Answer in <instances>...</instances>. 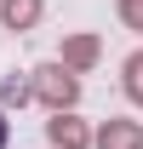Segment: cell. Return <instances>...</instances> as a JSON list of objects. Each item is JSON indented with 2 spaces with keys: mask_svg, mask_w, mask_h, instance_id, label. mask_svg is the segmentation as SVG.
I'll return each mask as SVG.
<instances>
[{
  "mask_svg": "<svg viewBox=\"0 0 143 149\" xmlns=\"http://www.w3.org/2000/svg\"><path fill=\"white\" fill-rule=\"evenodd\" d=\"M6 138H12V120H6V109H0V149H6Z\"/></svg>",
  "mask_w": 143,
  "mask_h": 149,
  "instance_id": "obj_9",
  "label": "cell"
},
{
  "mask_svg": "<svg viewBox=\"0 0 143 149\" xmlns=\"http://www.w3.org/2000/svg\"><path fill=\"white\" fill-rule=\"evenodd\" d=\"M0 103H6V109H23V103H29V74H6V80H0Z\"/></svg>",
  "mask_w": 143,
  "mask_h": 149,
  "instance_id": "obj_7",
  "label": "cell"
},
{
  "mask_svg": "<svg viewBox=\"0 0 143 149\" xmlns=\"http://www.w3.org/2000/svg\"><path fill=\"white\" fill-rule=\"evenodd\" d=\"M97 57H103V40L97 35H63V57H57V63H63L74 80H80L86 69H97Z\"/></svg>",
  "mask_w": 143,
  "mask_h": 149,
  "instance_id": "obj_4",
  "label": "cell"
},
{
  "mask_svg": "<svg viewBox=\"0 0 143 149\" xmlns=\"http://www.w3.org/2000/svg\"><path fill=\"white\" fill-rule=\"evenodd\" d=\"M92 149H143V120H126V115H109L103 126L92 132Z\"/></svg>",
  "mask_w": 143,
  "mask_h": 149,
  "instance_id": "obj_3",
  "label": "cell"
},
{
  "mask_svg": "<svg viewBox=\"0 0 143 149\" xmlns=\"http://www.w3.org/2000/svg\"><path fill=\"white\" fill-rule=\"evenodd\" d=\"M115 12H120V23L132 35H143V0H115Z\"/></svg>",
  "mask_w": 143,
  "mask_h": 149,
  "instance_id": "obj_8",
  "label": "cell"
},
{
  "mask_svg": "<svg viewBox=\"0 0 143 149\" xmlns=\"http://www.w3.org/2000/svg\"><path fill=\"white\" fill-rule=\"evenodd\" d=\"M46 12V0H0V23L12 29V35H29Z\"/></svg>",
  "mask_w": 143,
  "mask_h": 149,
  "instance_id": "obj_5",
  "label": "cell"
},
{
  "mask_svg": "<svg viewBox=\"0 0 143 149\" xmlns=\"http://www.w3.org/2000/svg\"><path fill=\"white\" fill-rule=\"evenodd\" d=\"M29 97H35V103H46L52 115H63V109H74V103H80V80H74V74L52 57V63L29 69Z\"/></svg>",
  "mask_w": 143,
  "mask_h": 149,
  "instance_id": "obj_1",
  "label": "cell"
},
{
  "mask_svg": "<svg viewBox=\"0 0 143 149\" xmlns=\"http://www.w3.org/2000/svg\"><path fill=\"white\" fill-rule=\"evenodd\" d=\"M46 149H92V126L74 109L52 115V120H46Z\"/></svg>",
  "mask_w": 143,
  "mask_h": 149,
  "instance_id": "obj_2",
  "label": "cell"
},
{
  "mask_svg": "<svg viewBox=\"0 0 143 149\" xmlns=\"http://www.w3.org/2000/svg\"><path fill=\"white\" fill-rule=\"evenodd\" d=\"M120 92H126V97L143 109V52H132V57L120 63Z\"/></svg>",
  "mask_w": 143,
  "mask_h": 149,
  "instance_id": "obj_6",
  "label": "cell"
}]
</instances>
